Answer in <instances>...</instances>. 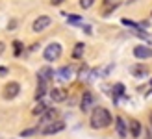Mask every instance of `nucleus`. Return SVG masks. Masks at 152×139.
Listing matches in <instances>:
<instances>
[{
  "mask_svg": "<svg viewBox=\"0 0 152 139\" xmlns=\"http://www.w3.org/2000/svg\"><path fill=\"white\" fill-rule=\"evenodd\" d=\"M111 121H113V117H111L110 110L98 106V108H95V110L91 111L89 124H91V128H95V130H102V128H108L111 124Z\"/></svg>",
  "mask_w": 152,
  "mask_h": 139,
  "instance_id": "obj_1",
  "label": "nucleus"
},
{
  "mask_svg": "<svg viewBox=\"0 0 152 139\" xmlns=\"http://www.w3.org/2000/svg\"><path fill=\"white\" fill-rule=\"evenodd\" d=\"M59 56H61V45L59 43H50V45H47V48L43 50L45 61H56Z\"/></svg>",
  "mask_w": 152,
  "mask_h": 139,
  "instance_id": "obj_2",
  "label": "nucleus"
},
{
  "mask_svg": "<svg viewBox=\"0 0 152 139\" xmlns=\"http://www.w3.org/2000/svg\"><path fill=\"white\" fill-rule=\"evenodd\" d=\"M19 93H20V83L19 82H10V83H6V87L2 91V97L6 100H13V98L19 97Z\"/></svg>",
  "mask_w": 152,
  "mask_h": 139,
  "instance_id": "obj_3",
  "label": "nucleus"
},
{
  "mask_svg": "<svg viewBox=\"0 0 152 139\" xmlns=\"http://www.w3.org/2000/svg\"><path fill=\"white\" fill-rule=\"evenodd\" d=\"M65 130V122L63 121H54L50 122V124H47L45 128H41V134L43 135H54V134H59Z\"/></svg>",
  "mask_w": 152,
  "mask_h": 139,
  "instance_id": "obj_4",
  "label": "nucleus"
},
{
  "mask_svg": "<svg viewBox=\"0 0 152 139\" xmlns=\"http://www.w3.org/2000/svg\"><path fill=\"white\" fill-rule=\"evenodd\" d=\"M48 26H52V19L47 17V15H41V17H37L34 20V24H32V30L35 34H39V32H45Z\"/></svg>",
  "mask_w": 152,
  "mask_h": 139,
  "instance_id": "obj_5",
  "label": "nucleus"
},
{
  "mask_svg": "<svg viewBox=\"0 0 152 139\" xmlns=\"http://www.w3.org/2000/svg\"><path fill=\"white\" fill-rule=\"evenodd\" d=\"M58 117H59V111L58 110H54V108H48V110H45V113L41 115V124H50V122H54V121H58Z\"/></svg>",
  "mask_w": 152,
  "mask_h": 139,
  "instance_id": "obj_6",
  "label": "nucleus"
},
{
  "mask_svg": "<svg viewBox=\"0 0 152 139\" xmlns=\"http://www.w3.org/2000/svg\"><path fill=\"white\" fill-rule=\"evenodd\" d=\"M134 56L137 59H150L152 58V48L143 46V45H137V46H134Z\"/></svg>",
  "mask_w": 152,
  "mask_h": 139,
  "instance_id": "obj_7",
  "label": "nucleus"
},
{
  "mask_svg": "<svg viewBox=\"0 0 152 139\" xmlns=\"http://www.w3.org/2000/svg\"><path fill=\"white\" fill-rule=\"evenodd\" d=\"M128 130H130V135L137 139L141 134H143V124L137 121V119H130L128 121Z\"/></svg>",
  "mask_w": 152,
  "mask_h": 139,
  "instance_id": "obj_8",
  "label": "nucleus"
},
{
  "mask_svg": "<svg viewBox=\"0 0 152 139\" xmlns=\"http://www.w3.org/2000/svg\"><path fill=\"white\" fill-rule=\"evenodd\" d=\"M93 93L91 91H83V95H82V102H80V108H82V111H89L91 110V106H93Z\"/></svg>",
  "mask_w": 152,
  "mask_h": 139,
  "instance_id": "obj_9",
  "label": "nucleus"
},
{
  "mask_svg": "<svg viewBox=\"0 0 152 139\" xmlns=\"http://www.w3.org/2000/svg\"><path fill=\"white\" fill-rule=\"evenodd\" d=\"M50 98L54 100V102H65L67 100V91L61 89V87H54L50 91Z\"/></svg>",
  "mask_w": 152,
  "mask_h": 139,
  "instance_id": "obj_10",
  "label": "nucleus"
},
{
  "mask_svg": "<svg viewBox=\"0 0 152 139\" xmlns=\"http://www.w3.org/2000/svg\"><path fill=\"white\" fill-rule=\"evenodd\" d=\"M115 130H117V135L119 137H126L128 135V126L123 117H115Z\"/></svg>",
  "mask_w": 152,
  "mask_h": 139,
  "instance_id": "obj_11",
  "label": "nucleus"
},
{
  "mask_svg": "<svg viewBox=\"0 0 152 139\" xmlns=\"http://www.w3.org/2000/svg\"><path fill=\"white\" fill-rule=\"evenodd\" d=\"M52 76H54V71H52L50 67H43L37 71V80H41V82H50L52 80Z\"/></svg>",
  "mask_w": 152,
  "mask_h": 139,
  "instance_id": "obj_12",
  "label": "nucleus"
},
{
  "mask_svg": "<svg viewBox=\"0 0 152 139\" xmlns=\"http://www.w3.org/2000/svg\"><path fill=\"white\" fill-rule=\"evenodd\" d=\"M132 76H135V78H145V76H148V69L143 67V65H135V67H132Z\"/></svg>",
  "mask_w": 152,
  "mask_h": 139,
  "instance_id": "obj_13",
  "label": "nucleus"
},
{
  "mask_svg": "<svg viewBox=\"0 0 152 139\" xmlns=\"http://www.w3.org/2000/svg\"><path fill=\"white\" fill-rule=\"evenodd\" d=\"M45 91H47V82H41V80H37V91H35V100H37V102H39V100L43 98Z\"/></svg>",
  "mask_w": 152,
  "mask_h": 139,
  "instance_id": "obj_14",
  "label": "nucleus"
},
{
  "mask_svg": "<svg viewBox=\"0 0 152 139\" xmlns=\"http://www.w3.org/2000/svg\"><path fill=\"white\" fill-rule=\"evenodd\" d=\"M83 50H86V45H83V43H76L74 48H72V58L74 59H80L83 56Z\"/></svg>",
  "mask_w": 152,
  "mask_h": 139,
  "instance_id": "obj_15",
  "label": "nucleus"
},
{
  "mask_svg": "<svg viewBox=\"0 0 152 139\" xmlns=\"http://www.w3.org/2000/svg\"><path fill=\"white\" fill-rule=\"evenodd\" d=\"M123 24H124V26H128L130 30H134L135 34L143 30V26H141V24H137V22H134V20H130V19H123Z\"/></svg>",
  "mask_w": 152,
  "mask_h": 139,
  "instance_id": "obj_16",
  "label": "nucleus"
},
{
  "mask_svg": "<svg viewBox=\"0 0 152 139\" xmlns=\"http://www.w3.org/2000/svg\"><path fill=\"white\" fill-rule=\"evenodd\" d=\"M58 76H59L61 80H69L71 76H72V69H71V67H61V69L58 71Z\"/></svg>",
  "mask_w": 152,
  "mask_h": 139,
  "instance_id": "obj_17",
  "label": "nucleus"
},
{
  "mask_svg": "<svg viewBox=\"0 0 152 139\" xmlns=\"http://www.w3.org/2000/svg\"><path fill=\"white\" fill-rule=\"evenodd\" d=\"M67 22L72 26H83V19L78 17V15H67Z\"/></svg>",
  "mask_w": 152,
  "mask_h": 139,
  "instance_id": "obj_18",
  "label": "nucleus"
},
{
  "mask_svg": "<svg viewBox=\"0 0 152 139\" xmlns=\"http://www.w3.org/2000/svg\"><path fill=\"white\" fill-rule=\"evenodd\" d=\"M124 95V86L123 83H115L113 86V97H123Z\"/></svg>",
  "mask_w": 152,
  "mask_h": 139,
  "instance_id": "obj_19",
  "label": "nucleus"
},
{
  "mask_svg": "<svg viewBox=\"0 0 152 139\" xmlns=\"http://www.w3.org/2000/svg\"><path fill=\"white\" fill-rule=\"evenodd\" d=\"M13 52H15V56H20V52H22V43L20 41H13Z\"/></svg>",
  "mask_w": 152,
  "mask_h": 139,
  "instance_id": "obj_20",
  "label": "nucleus"
},
{
  "mask_svg": "<svg viewBox=\"0 0 152 139\" xmlns=\"http://www.w3.org/2000/svg\"><path fill=\"white\" fill-rule=\"evenodd\" d=\"M45 110H47V108H45L43 104H39V106H35V108H34V111H32V113L35 115V117H39V115L45 113Z\"/></svg>",
  "mask_w": 152,
  "mask_h": 139,
  "instance_id": "obj_21",
  "label": "nucleus"
},
{
  "mask_svg": "<svg viewBox=\"0 0 152 139\" xmlns=\"http://www.w3.org/2000/svg\"><path fill=\"white\" fill-rule=\"evenodd\" d=\"M93 4H95V0H80V7H83V10H89Z\"/></svg>",
  "mask_w": 152,
  "mask_h": 139,
  "instance_id": "obj_22",
  "label": "nucleus"
},
{
  "mask_svg": "<svg viewBox=\"0 0 152 139\" xmlns=\"http://www.w3.org/2000/svg\"><path fill=\"white\" fill-rule=\"evenodd\" d=\"M37 132V128H28V130H24V132H20V135L22 137H28V135H34Z\"/></svg>",
  "mask_w": 152,
  "mask_h": 139,
  "instance_id": "obj_23",
  "label": "nucleus"
},
{
  "mask_svg": "<svg viewBox=\"0 0 152 139\" xmlns=\"http://www.w3.org/2000/svg\"><path fill=\"white\" fill-rule=\"evenodd\" d=\"M143 137H145V139H152V130L143 128Z\"/></svg>",
  "mask_w": 152,
  "mask_h": 139,
  "instance_id": "obj_24",
  "label": "nucleus"
},
{
  "mask_svg": "<svg viewBox=\"0 0 152 139\" xmlns=\"http://www.w3.org/2000/svg\"><path fill=\"white\" fill-rule=\"evenodd\" d=\"M7 74V67H0V76H6Z\"/></svg>",
  "mask_w": 152,
  "mask_h": 139,
  "instance_id": "obj_25",
  "label": "nucleus"
},
{
  "mask_svg": "<svg viewBox=\"0 0 152 139\" xmlns=\"http://www.w3.org/2000/svg\"><path fill=\"white\" fill-rule=\"evenodd\" d=\"M6 52V45L2 43V41H0V56H2V54Z\"/></svg>",
  "mask_w": 152,
  "mask_h": 139,
  "instance_id": "obj_26",
  "label": "nucleus"
},
{
  "mask_svg": "<svg viewBox=\"0 0 152 139\" xmlns=\"http://www.w3.org/2000/svg\"><path fill=\"white\" fill-rule=\"evenodd\" d=\"M61 2H63V0H52V6H59Z\"/></svg>",
  "mask_w": 152,
  "mask_h": 139,
  "instance_id": "obj_27",
  "label": "nucleus"
},
{
  "mask_svg": "<svg viewBox=\"0 0 152 139\" xmlns=\"http://www.w3.org/2000/svg\"><path fill=\"white\" fill-rule=\"evenodd\" d=\"M148 121H150V128H152V111L148 113Z\"/></svg>",
  "mask_w": 152,
  "mask_h": 139,
  "instance_id": "obj_28",
  "label": "nucleus"
}]
</instances>
